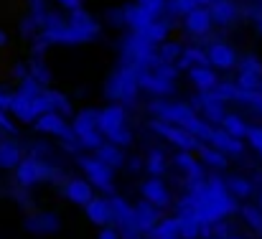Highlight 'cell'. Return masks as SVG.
<instances>
[{"label": "cell", "instance_id": "obj_1", "mask_svg": "<svg viewBox=\"0 0 262 239\" xmlns=\"http://www.w3.org/2000/svg\"><path fill=\"white\" fill-rule=\"evenodd\" d=\"M138 89H140L138 69L122 67V69H117V72L112 74V79L107 84V97H110V99H125V102H130V99H135Z\"/></svg>", "mask_w": 262, "mask_h": 239}, {"label": "cell", "instance_id": "obj_2", "mask_svg": "<svg viewBox=\"0 0 262 239\" xmlns=\"http://www.w3.org/2000/svg\"><path fill=\"white\" fill-rule=\"evenodd\" d=\"M41 38H43L46 44H67V46H77V44H87V41L97 38V36H92L89 31L77 28V26H72L69 20H64V23H59V26H49V28H43V31H41Z\"/></svg>", "mask_w": 262, "mask_h": 239}, {"label": "cell", "instance_id": "obj_3", "mask_svg": "<svg viewBox=\"0 0 262 239\" xmlns=\"http://www.w3.org/2000/svg\"><path fill=\"white\" fill-rule=\"evenodd\" d=\"M150 127L158 133V135H163L168 143H173L178 150H199V138L196 135H191L186 127H181V125H173V122H166V120H153L150 122Z\"/></svg>", "mask_w": 262, "mask_h": 239}, {"label": "cell", "instance_id": "obj_4", "mask_svg": "<svg viewBox=\"0 0 262 239\" xmlns=\"http://www.w3.org/2000/svg\"><path fill=\"white\" fill-rule=\"evenodd\" d=\"M36 130L38 133H43V135H54V138H64V140H72L74 138V130H72V125L56 112V110H51V112H43L38 120H36Z\"/></svg>", "mask_w": 262, "mask_h": 239}, {"label": "cell", "instance_id": "obj_5", "mask_svg": "<svg viewBox=\"0 0 262 239\" xmlns=\"http://www.w3.org/2000/svg\"><path fill=\"white\" fill-rule=\"evenodd\" d=\"M51 173V168L46 163H41L38 158H23L15 168V178L20 186H36L41 181H46Z\"/></svg>", "mask_w": 262, "mask_h": 239}, {"label": "cell", "instance_id": "obj_6", "mask_svg": "<svg viewBox=\"0 0 262 239\" xmlns=\"http://www.w3.org/2000/svg\"><path fill=\"white\" fill-rule=\"evenodd\" d=\"M150 112L158 115L161 120L166 122H173V125H183L186 117H191L196 110L191 104H183V102H166V99H158L150 104Z\"/></svg>", "mask_w": 262, "mask_h": 239}, {"label": "cell", "instance_id": "obj_7", "mask_svg": "<svg viewBox=\"0 0 262 239\" xmlns=\"http://www.w3.org/2000/svg\"><path fill=\"white\" fill-rule=\"evenodd\" d=\"M79 165H82L84 176L92 181V186H99L104 191L112 188V168L107 163H102L99 158H79Z\"/></svg>", "mask_w": 262, "mask_h": 239}, {"label": "cell", "instance_id": "obj_8", "mask_svg": "<svg viewBox=\"0 0 262 239\" xmlns=\"http://www.w3.org/2000/svg\"><path fill=\"white\" fill-rule=\"evenodd\" d=\"M193 107H199V110H201V117L209 120V122H222L224 115H227V112H224V99H219L214 89L201 92V94L193 99Z\"/></svg>", "mask_w": 262, "mask_h": 239}, {"label": "cell", "instance_id": "obj_9", "mask_svg": "<svg viewBox=\"0 0 262 239\" xmlns=\"http://www.w3.org/2000/svg\"><path fill=\"white\" fill-rule=\"evenodd\" d=\"M138 81H140V89H145L148 94H156V97L173 94V81L161 77L156 69H138Z\"/></svg>", "mask_w": 262, "mask_h": 239}, {"label": "cell", "instance_id": "obj_10", "mask_svg": "<svg viewBox=\"0 0 262 239\" xmlns=\"http://www.w3.org/2000/svg\"><path fill=\"white\" fill-rule=\"evenodd\" d=\"M125 117L127 115H125V107L122 104H110V107H104V110L97 112V130L107 138L110 133L125 127Z\"/></svg>", "mask_w": 262, "mask_h": 239}, {"label": "cell", "instance_id": "obj_11", "mask_svg": "<svg viewBox=\"0 0 262 239\" xmlns=\"http://www.w3.org/2000/svg\"><path fill=\"white\" fill-rule=\"evenodd\" d=\"M211 23H214V18H211V10L206 5H196L193 10H188L183 15V26L193 36H206L209 28H211Z\"/></svg>", "mask_w": 262, "mask_h": 239}, {"label": "cell", "instance_id": "obj_12", "mask_svg": "<svg viewBox=\"0 0 262 239\" xmlns=\"http://www.w3.org/2000/svg\"><path fill=\"white\" fill-rule=\"evenodd\" d=\"M140 193H143L145 201H150V204L158 206V209L168 206V201H171V193H168L166 183L161 181V176H153V178L143 181V183H140Z\"/></svg>", "mask_w": 262, "mask_h": 239}, {"label": "cell", "instance_id": "obj_13", "mask_svg": "<svg viewBox=\"0 0 262 239\" xmlns=\"http://www.w3.org/2000/svg\"><path fill=\"white\" fill-rule=\"evenodd\" d=\"M84 211H87L89 222L97 224V227H107L115 216H112V201L110 199H99V196H92L89 204H84Z\"/></svg>", "mask_w": 262, "mask_h": 239}, {"label": "cell", "instance_id": "obj_14", "mask_svg": "<svg viewBox=\"0 0 262 239\" xmlns=\"http://www.w3.org/2000/svg\"><path fill=\"white\" fill-rule=\"evenodd\" d=\"M110 201H112V216L117 219V224H120L125 232H130V234L140 232L138 224H135V206H130V204H127L125 199H120V196H112Z\"/></svg>", "mask_w": 262, "mask_h": 239}, {"label": "cell", "instance_id": "obj_15", "mask_svg": "<svg viewBox=\"0 0 262 239\" xmlns=\"http://www.w3.org/2000/svg\"><path fill=\"white\" fill-rule=\"evenodd\" d=\"M64 196L72 201V204H77V206H84L89 204V199L94 196V191H92V181H84V178H72L69 183H67V188H64Z\"/></svg>", "mask_w": 262, "mask_h": 239}, {"label": "cell", "instance_id": "obj_16", "mask_svg": "<svg viewBox=\"0 0 262 239\" xmlns=\"http://www.w3.org/2000/svg\"><path fill=\"white\" fill-rule=\"evenodd\" d=\"M206 54H209L211 67H216V69H232V67L237 64V54H234V49L227 46V44H211Z\"/></svg>", "mask_w": 262, "mask_h": 239}, {"label": "cell", "instance_id": "obj_17", "mask_svg": "<svg viewBox=\"0 0 262 239\" xmlns=\"http://www.w3.org/2000/svg\"><path fill=\"white\" fill-rule=\"evenodd\" d=\"M158 15H153L150 10H145L143 5H130V8H125V23L133 28V31H145L153 20H156Z\"/></svg>", "mask_w": 262, "mask_h": 239}, {"label": "cell", "instance_id": "obj_18", "mask_svg": "<svg viewBox=\"0 0 262 239\" xmlns=\"http://www.w3.org/2000/svg\"><path fill=\"white\" fill-rule=\"evenodd\" d=\"M214 148H219L222 153H227V156H242V140L239 138H234V135H229L224 127L222 130H214V135H211V140H209Z\"/></svg>", "mask_w": 262, "mask_h": 239}, {"label": "cell", "instance_id": "obj_19", "mask_svg": "<svg viewBox=\"0 0 262 239\" xmlns=\"http://www.w3.org/2000/svg\"><path fill=\"white\" fill-rule=\"evenodd\" d=\"M59 227L61 224H59L56 214H33L26 222V229L33 234H54V232H59Z\"/></svg>", "mask_w": 262, "mask_h": 239}, {"label": "cell", "instance_id": "obj_20", "mask_svg": "<svg viewBox=\"0 0 262 239\" xmlns=\"http://www.w3.org/2000/svg\"><path fill=\"white\" fill-rule=\"evenodd\" d=\"M10 115H15L20 122H36V112H33V97L28 94H13V102H10Z\"/></svg>", "mask_w": 262, "mask_h": 239}, {"label": "cell", "instance_id": "obj_21", "mask_svg": "<svg viewBox=\"0 0 262 239\" xmlns=\"http://www.w3.org/2000/svg\"><path fill=\"white\" fill-rule=\"evenodd\" d=\"M158 206H153L150 201H140L138 206H135V224H138V229L140 232H148L150 234V229L158 224V211H156Z\"/></svg>", "mask_w": 262, "mask_h": 239}, {"label": "cell", "instance_id": "obj_22", "mask_svg": "<svg viewBox=\"0 0 262 239\" xmlns=\"http://www.w3.org/2000/svg\"><path fill=\"white\" fill-rule=\"evenodd\" d=\"M188 79L193 81V86L199 92H209V89H214L219 84V77L214 74L211 67H191L188 69Z\"/></svg>", "mask_w": 262, "mask_h": 239}, {"label": "cell", "instance_id": "obj_23", "mask_svg": "<svg viewBox=\"0 0 262 239\" xmlns=\"http://www.w3.org/2000/svg\"><path fill=\"white\" fill-rule=\"evenodd\" d=\"M209 10H211L214 23H219V26H227V23H232L237 18V5L232 0H214L209 5Z\"/></svg>", "mask_w": 262, "mask_h": 239}, {"label": "cell", "instance_id": "obj_24", "mask_svg": "<svg viewBox=\"0 0 262 239\" xmlns=\"http://www.w3.org/2000/svg\"><path fill=\"white\" fill-rule=\"evenodd\" d=\"M176 219H178V237H181V239L201 237V222H199L191 211H181Z\"/></svg>", "mask_w": 262, "mask_h": 239}, {"label": "cell", "instance_id": "obj_25", "mask_svg": "<svg viewBox=\"0 0 262 239\" xmlns=\"http://www.w3.org/2000/svg\"><path fill=\"white\" fill-rule=\"evenodd\" d=\"M176 165L191 178V181H199V178H204V168H201V163L191 156V150H181L178 156H176Z\"/></svg>", "mask_w": 262, "mask_h": 239}, {"label": "cell", "instance_id": "obj_26", "mask_svg": "<svg viewBox=\"0 0 262 239\" xmlns=\"http://www.w3.org/2000/svg\"><path fill=\"white\" fill-rule=\"evenodd\" d=\"M20 145L13 143V140H0V168L8 170V168H18L20 163Z\"/></svg>", "mask_w": 262, "mask_h": 239}, {"label": "cell", "instance_id": "obj_27", "mask_svg": "<svg viewBox=\"0 0 262 239\" xmlns=\"http://www.w3.org/2000/svg\"><path fill=\"white\" fill-rule=\"evenodd\" d=\"M211 61H209V54L206 51H201V49H186L181 56H178V61H176V67L178 69H191V67H209Z\"/></svg>", "mask_w": 262, "mask_h": 239}, {"label": "cell", "instance_id": "obj_28", "mask_svg": "<svg viewBox=\"0 0 262 239\" xmlns=\"http://www.w3.org/2000/svg\"><path fill=\"white\" fill-rule=\"evenodd\" d=\"M94 153H97V158L102 160V163H107L110 168H120L125 163L122 153H120V145H115V143H102Z\"/></svg>", "mask_w": 262, "mask_h": 239}, {"label": "cell", "instance_id": "obj_29", "mask_svg": "<svg viewBox=\"0 0 262 239\" xmlns=\"http://www.w3.org/2000/svg\"><path fill=\"white\" fill-rule=\"evenodd\" d=\"M69 23H72V26H77V28H84V31H89L92 36H97V33H99V26H97V20H94L89 13H84L82 8H77V10H69Z\"/></svg>", "mask_w": 262, "mask_h": 239}, {"label": "cell", "instance_id": "obj_30", "mask_svg": "<svg viewBox=\"0 0 262 239\" xmlns=\"http://www.w3.org/2000/svg\"><path fill=\"white\" fill-rule=\"evenodd\" d=\"M72 130H74V138L77 135H84L89 130H97V112L94 110H87V112H79L72 122Z\"/></svg>", "mask_w": 262, "mask_h": 239}, {"label": "cell", "instance_id": "obj_31", "mask_svg": "<svg viewBox=\"0 0 262 239\" xmlns=\"http://www.w3.org/2000/svg\"><path fill=\"white\" fill-rule=\"evenodd\" d=\"M138 33H143V36H145L150 44L161 46V44L168 38V23H163V20H158V18H156V20H153V23H150L145 31H138Z\"/></svg>", "mask_w": 262, "mask_h": 239}, {"label": "cell", "instance_id": "obj_32", "mask_svg": "<svg viewBox=\"0 0 262 239\" xmlns=\"http://www.w3.org/2000/svg\"><path fill=\"white\" fill-rule=\"evenodd\" d=\"M222 127L229 133V135H234V138H247V122L239 117V115H224V120H222Z\"/></svg>", "mask_w": 262, "mask_h": 239}, {"label": "cell", "instance_id": "obj_33", "mask_svg": "<svg viewBox=\"0 0 262 239\" xmlns=\"http://www.w3.org/2000/svg\"><path fill=\"white\" fill-rule=\"evenodd\" d=\"M199 156L201 160L206 163V165H211V168H224L227 165V153H222L219 148H206V145H199Z\"/></svg>", "mask_w": 262, "mask_h": 239}, {"label": "cell", "instance_id": "obj_34", "mask_svg": "<svg viewBox=\"0 0 262 239\" xmlns=\"http://www.w3.org/2000/svg\"><path fill=\"white\" fill-rule=\"evenodd\" d=\"M145 170L150 176H163L166 173V153L163 150H150V156L145 158Z\"/></svg>", "mask_w": 262, "mask_h": 239}, {"label": "cell", "instance_id": "obj_35", "mask_svg": "<svg viewBox=\"0 0 262 239\" xmlns=\"http://www.w3.org/2000/svg\"><path fill=\"white\" fill-rule=\"evenodd\" d=\"M227 188H229V193H232L234 199H247V196L252 193V183L245 181V178H239V176L227 178Z\"/></svg>", "mask_w": 262, "mask_h": 239}, {"label": "cell", "instance_id": "obj_36", "mask_svg": "<svg viewBox=\"0 0 262 239\" xmlns=\"http://www.w3.org/2000/svg\"><path fill=\"white\" fill-rule=\"evenodd\" d=\"M181 54H183V49H181V44H176V41H163L161 49H158V56H161V61H166V64H176Z\"/></svg>", "mask_w": 262, "mask_h": 239}, {"label": "cell", "instance_id": "obj_37", "mask_svg": "<svg viewBox=\"0 0 262 239\" xmlns=\"http://www.w3.org/2000/svg\"><path fill=\"white\" fill-rule=\"evenodd\" d=\"M77 143H79L82 148H87V150H97V148L104 143V135H102L99 130H89L84 135H77Z\"/></svg>", "mask_w": 262, "mask_h": 239}, {"label": "cell", "instance_id": "obj_38", "mask_svg": "<svg viewBox=\"0 0 262 239\" xmlns=\"http://www.w3.org/2000/svg\"><path fill=\"white\" fill-rule=\"evenodd\" d=\"M199 5V0H168L166 8L173 13V15H186L188 10H193Z\"/></svg>", "mask_w": 262, "mask_h": 239}, {"label": "cell", "instance_id": "obj_39", "mask_svg": "<svg viewBox=\"0 0 262 239\" xmlns=\"http://www.w3.org/2000/svg\"><path fill=\"white\" fill-rule=\"evenodd\" d=\"M242 216H245V222H247L252 229H260V232H262V209L245 206V209H242Z\"/></svg>", "mask_w": 262, "mask_h": 239}, {"label": "cell", "instance_id": "obj_40", "mask_svg": "<svg viewBox=\"0 0 262 239\" xmlns=\"http://www.w3.org/2000/svg\"><path fill=\"white\" fill-rule=\"evenodd\" d=\"M20 94H28V97H36V94H41L43 89H41V81L36 79V77H23V81H20V89H18Z\"/></svg>", "mask_w": 262, "mask_h": 239}, {"label": "cell", "instance_id": "obj_41", "mask_svg": "<svg viewBox=\"0 0 262 239\" xmlns=\"http://www.w3.org/2000/svg\"><path fill=\"white\" fill-rule=\"evenodd\" d=\"M262 81H260V74H255V72H245L242 69V74H239V79H237V86L239 89H257Z\"/></svg>", "mask_w": 262, "mask_h": 239}, {"label": "cell", "instance_id": "obj_42", "mask_svg": "<svg viewBox=\"0 0 262 239\" xmlns=\"http://www.w3.org/2000/svg\"><path fill=\"white\" fill-rule=\"evenodd\" d=\"M107 140H110V143H115V145H130V143H133V135H130V130L120 127V130L110 133V135H107Z\"/></svg>", "mask_w": 262, "mask_h": 239}, {"label": "cell", "instance_id": "obj_43", "mask_svg": "<svg viewBox=\"0 0 262 239\" xmlns=\"http://www.w3.org/2000/svg\"><path fill=\"white\" fill-rule=\"evenodd\" d=\"M214 92H216V97H219V99L229 102V99H234V97H237V84H216V86H214Z\"/></svg>", "mask_w": 262, "mask_h": 239}, {"label": "cell", "instance_id": "obj_44", "mask_svg": "<svg viewBox=\"0 0 262 239\" xmlns=\"http://www.w3.org/2000/svg\"><path fill=\"white\" fill-rule=\"evenodd\" d=\"M49 97H51V104H54V110L56 112H64V115H69V99L67 97H61L59 92H49Z\"/></svg>", "mask_w": 262, "mask_h": 239}, {"label": "cell", "instance_id": "obj_45", "mask_svg": "<svg viewBox=\"0 0 262 239\" xmlns=\"http://www.w3.org/2000/svg\"><path fill=\"white\" fill-rule=\"evenodd\" d=\"M247 143L262 156V127H250L247 130Z\"/></svg>", "mask_w": 262, "mask_h": 239}, {"label": "cell", "instance_id": "obj_46", "mask_svg": "<svg viewBox=\"0 0 262 239\" xmlns=\"http://www.w3.org/2000/svg\"><path fill=\"white\" fill-rule=\"evenodd\" d=\"M156 72H158L161 77L171 79V81H173L176 77H178V67H176V64H166V61H161V64L156 67Z\"/></svg>", "mask_w": 262, "mask_h": 239}, {"label": "cell", "instance_id": "obj_47", "mask_svg": "<svg viewBox=\"0 0 262 239\" xmlns=\"http://www.w3.org/2000/svg\"><path fill=\"white\" fill-rule=\"evenodd\" d=\"M166 3H168V0H138V5H143V8L150 10L153 15H158V13L166 8Z\"/></svg>", "mask_w": 262, "mask_h": 239}, {"label": "cell", "instance_id": "obj_48", "mask_svg": "<svg viewBox=\"0 0 262 239\" xmlns=\"http://www.w3.org/2000/svg\"><path fill=\"white\" fill-rule=\"evenodd\" d=\"M31 77H36L41 84H46V81H49V69H46L41 61H33V67H31Z\"/></svg>", "mask_w": 262, "mask_h": 239}, {"label": "cell", "instance_id": "obj_49", "mask_svg": "<svg viewBox=\"0 0 262 239\" xmlns=\"http://www.w3.org/2000/svg\"><path fill=\"white\" fill-rule=\"evenodd\" d=\"M242 69L245 72H255V74H262V64L257 59H252V56H247L245 61H242Z\"/></svg>", "mask_w": 262, "mask_h": 239}, {"label": "cell", "instance_id": "obj_50", "mask_svg": "<svg viewBox=\"0 0 262 239\" xmlns=\"http://www.w3.org/2000/svg\"><path fill=\"white\" fill-rule=\"evenodd\" d=\"M0 130H5V133H15V125L10 122L8 110H0Z\"/></svg>", "mask_w": 262, "mask_h": 239}, {"label": "cell", "instance_id": "obj_51", "mask_svg": "<svg viewBox=\"0 0 262 239\" xmlns=\"http://www.w3.org/2000/svg\"><path fill=\"white\" fill-rule=\"evenodd\" d=\"M10 102H13V94L0 89V110H10Z\"/></svg>", "mask_w": 262, "mask_h": 239}, {"label": "cell", "instance_id": "obj_52", "mask_svg": "<svg viewBox=\"0 0 262 239\" xmlns=\"http://www.w3.org/2000/svg\"><path fill=\"white\" fill-rule=\"evenodd\" d=\"M97 239H120V234H117L115 229H110V227H102V232H99Z\"/></svg>", "mask_w": 262, "mask_h": 239}, {"label": "cell", "instance_id": "obj_53", "mask_svg": "<svg viewBox=\"0 0 262 239\" xmlns=\"http://www.w3.org/2000/svg\"><path fill=\"white\" fill-rule=\"evenodd\" d=\"M59 5H64L67 10H77L82 8V0H59Z\"/></svg>", "mask_w": 262, "mask_h": 239}, {"label": "cell", "instance_id": "obj_54", "mask_svg": "<svg viewBox=\"0 0 262 239\" xmlns=\"http://www.w3.org/2000/svg\"><path fill=\"white\" fill-rule=\"evenodd\" d=\"M8 44V36H5V31H0V49Z\"/></svg>", "mask_w": 262, "mask_h": 239}, {"label": "cell", "instance_id": "obj_55", "mask_svg": "<svg viewBox=\"0 0 262 239\" xmlns=\"http://www.w3.org/2000/svg\"><path fill=\"white\" fill-rule=\"evenodd\" d=\"M214 0H199V5H211Z\"/></svg>", "mask_w": 262, "mask_h": 239}, {"label": "cell", "instance_id": "obj_56", "mask_svg": "<svg viewBox=\"0 0 262 239\" xmlns=\"http://www.w3.org/2000/svg\"><path fill=\"white\" fill-rule=\"evenodd\" d=\"M257 31H260V33H262V15H260V18H257Z\"/></svg>", "mask_w": 262, "mask_h": 239}, {"label": "cell", "instance_id": "obj_57", "mask_svg": "<svg viewBox=\"0 0 262 239\" xmlns=\"http://www.w3.org/2000/svg\"><path fill=\"white\" fill-rule=\"evenodd\" d=\"M209 239H211V237H209ZM216 239H227V237H216ZM232 239H237V237H232Z\"/></svg>", "mask_w": 262, "mask_h": 239}, {"label": "cell", "instance_id": "obj_58", "mask_svg": "<svg viewBox=\"0 0 262 239\" xmlns=\"http://www.w3.org/2000/svg\"><path fill=\"white\" fill-rule=\"evenodd\" d=\"M260 89H262V84H260Z\"/></svg>", "mask_w": 262, "mask_h": 239}, {"label": "cell", "instance_id": "obj_59", "mask_svg": "<svg viewBox=\"0 0 262 239\" xmlns=\"http://www.w3.org/2000/svg\"><path fill=\"white\" fill-rule=\"evenodd\" d=\"M260 204H262V201H260Z\"/></svg>", "mask_w": 262, "mask_h": 239}]
</instances>
